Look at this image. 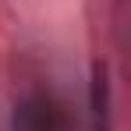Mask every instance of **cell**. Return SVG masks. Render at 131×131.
Returning <instances> with one entry per match:
<instances>
[{
	"mask_svg": "<svg viewBox=\"0 0 131 131\" xmlns=\"http://www.w3.org/2000/svg\"><path fill=\"white\" fill-rule=\"evenodd\" d=\"M14 131H71L64 106L50 92H28L14 106Z\"/></svg>",
	"mask_w": 131,
	"mask_h": 131,
	"instance_id": "6da1fadb",
	"label": "cell"
},
{
	"mask_svg": "<svg viewBox=\"0 0 131 131\" xmlns=\"http://www.w3.org/2000/svg\"><path fill=\"white\" fill-rule=\"evenodd\" d=\"M89 113H92V131H113V113H110V74L106 64L92 67V85H89Z\"/></svg>",
	"mask_w": 131,
	"mask_h": 131,
	"instance_id": "7a4b0ae2",
	"label": "cell"
}]
</instances>
